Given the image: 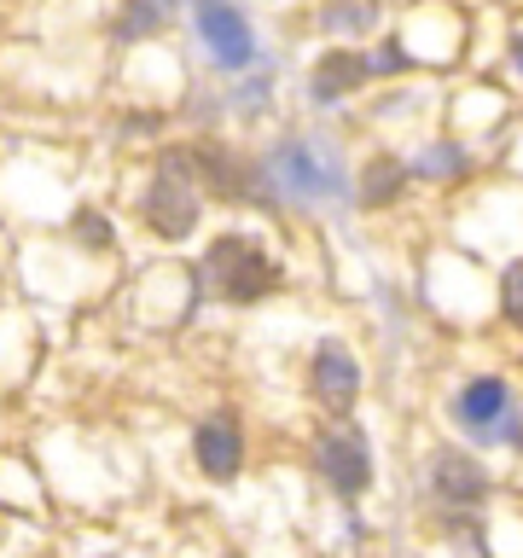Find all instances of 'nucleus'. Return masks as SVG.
<instances>
[{"label":"nucleus","instance_id":"f257e3e1","mask_svg":"<svg viewBox=\"0 0 523 558\" xmlns=\"http://www.w3.org/2000/svg\"><path fill=\"white\" fill-rule=\"evenodd\" d=\"M262 186H268L273 198L308 209V216L355 198V174H349L343 146L331 134H308V129L279 134L273 146L262 151Z\"/></svg>","mask_w":523,"mask_h":558},{"label":"nucleus","instance_id":"f03ea898","mask_svg":"<svg viewBox=\"0 0 523 558\" xmlns=\"http://www.w3.org/2000/svg\"><path fill=\"white\" fill-rule=\"evenodd\" d=\"M448 418L465 436V448H523V401L506 373H471L448 396Z\"/></svg>","mask_w":523,"mask_h":558},{"label":"nucleus","instance_id":"7ed1b4c3","mask_svg":"<svg viewBox=\"0 0 523 558\" xmlns=\"http://www.w3.org/2000/svg\"><path fill=\"white\" fill-rule=\"evenodd\" d=\"M198 286L233 308H251L279 291V262L256 233H216L198 256Z\"/></svg>","mask_w":523,"mask_h":558},{"label":"nucleus","instance_id":"20e7f679","mask_svg":"<svg viewBox=\"0 0 523 558\" xmlns=\"http://www.w3.org/2000/svg\"><path fill=\"white\" fill-rule=\"evenodd\" d=\"M139 216H146V227L163 244H181L198 233V216H204V186L198 174H192V157L186 146H174L157 157L151 181H146V198H139Z\"/></svg>","mask_w":523,"mask_h":558},{"label":"nucleus","instance_id":"39448f33","mask_svg":"<svg viewBox=\"0 0 523 558\" xmlns=\"http://www.w3.org/2000/svg\"><path fill=\"white\" fill-rule=\"evenodd\" d=\"M425 495L442 506V518L453 530H465L495 500V477H488L483 453H471L465 442H436L425 453Z\"/></svg>","mask_w":523,"mask_h":558},{"label":"nucleus","instance_id":"423d86ee","mask_svg":"<svg viewBox=\"0 0 523 558\" xmlns=\"http://www.w3.org/2000/svg\"><path fill=\"white\" fill-rule=\"evenodd\" d=\"M314 477H320L331 495L343 506L366 500V488H373V436H366L355 418H343V425H326L314 436Z\"/></svg>","mask_w":523,"mask_h":558},{"label":"nucleus","instance_id":"0eeeda50","mask_svg":"<svg viewBox=\"0 0 523 558\" xmlns=\"http://www.w3.org/2000/svg\"><path fill=\"white\" fill-rule=\"evenodd\" d=\"M361 390H366V373H361L355 349H349L343 338H320V343H314V355H308V396H314V408H320V413H331V425L355 418Z\"/></svg>","mask_w":523,"mask_h":558},{"label":"nucleus","instance_id":"6e6552de","mask_svg":"<svg viewBox=\"0 0 523 558\" xmlns=\"http://www.w3.org/2000/svg\"><path fill=\"white\" fill-rule=\"evenodd\" d=\"M186 157H192L198 186H204L216 204H256L262 163H251L239 146H227V140H198V146H186Z\"/></svg>","mask_w":523,"mask_h":558},{"label":"nucleus","instance_id":"1a4fd4ad","mask_svg":"<svg viewBox=\"0 0 523 558\" xmlns=\"http://www.w3.org/2000/svg\"><path fill=\"white\" fill-rule=\"evenodd\" d=\"M192 29L209 47V59L221 70H251L256 64V29L239 7H198L192 12Z\"/></svg>","mask_w":523,"mask_h":558},{"label":"nucleus","instance_id":"9d476101","mask_svg":"<svg viewBox=\"0 0 523 558\" xmlns=\"http://www.w3.org/2000/svg\"><path fill=\"white\" fill-rule=\"evenodd\" d=\"M192 460L209 483H233L244 471V430L233 413H204L192 425Z\"/></svg>","mask_w":523,"mask_h":558},{"label":"nucleus","instance_id":"9b49d317","mask_svg":"<svg viewBox=\"0 0 523 558\" xmlns=\"http://www.w3.org/2000/svg\"><path fill=\"white\" fill-rule=\"evenodd\" d=\"M366 82H373V59H366L361 47L338 41V47H326L320 59H314V70H308V99H314V105H343V99H355Z\"/></svg>","mask_w":523,"mask_h":558},{"label":"nucleus","instance_id":"f8f14e48","mask_svg":"<svg viewBox=\"0 0 523 558\" xmlns=\"http://www.w3.org/2000/svg\"><path fill=\"white\" fill-rule=\"evenodd\" d=\"M408 186H413L408 157H396L390 146H378V151H366L361 169H355V209L378 216V209H390V204L408 198Z\"/></svg>","mask_w":523,"mask_h":558},{"label":"nucleus","instance_id":"ddd939ff","mask_svg":"<svg viewBox=\"0 0 523 558\" xmlns=\"http://www.w3.org/2000/svg\"><path fill=\"white\" fill-rule=\"evenodd\" d=\"M408 169H413V181L453 186V181H465V174H471V151H465V140L436 134V140H425V146L408 157Z\"/></svg>","mask_w":523,"mask_h":558},{"label":"nucleus","instance_id":"4468645a","mask_svg":"<svg viewBox=\"0 0 523 558\" xmlns=\"http://www.w3.org/2000/svg\"><path fill=\"white\" fill-rule=\"evenodd\" d=\"M495 308H500V320L523 331V256H512L500 268V286H495Z\"/></svg>","mask_w":523,"mask_h":558},{"label":"nucleus","instance_id":"2eb2a0df","mask_svg":"<svg viewBox=\"0 0 523 558\" xmlns=\"http://www.w3.org/2000/svg\"><path fill=\"white\" fill-rule=\"evenodd\" d=\"M366 59H373V76H408V70H413V52H408V41H401V35H384V41L366 52Z\"/></svg>","mask_w":523,"mask_h":558},{"label":"nucleus","instance_id":"dca6fc26","mask_svg":"<svg viewBox=\"0 0 523 558\" xmlns=\"http://www.w3.org/2000/svg\"><path fill=\"white\" fill-rule=\"evenodd\" d=\"M320 24H326V29H338V35H361V29H373V24H378V7H326Z\"/></svg>","mask_w":523,"mask_h":558},{"label":"nucleus","instance_id":"f3484780","mask_svg":"<svg viewBox=\"0 0 523 558\" xmlns=\"http://www.w3.org/2000/svg\"><path fill=\"white\" fill-rule=\"evenodd\" d=\"M70 233H76L82 251H94V256L111 251V227H105V216H94V209H82V216L70 221Z\"/></svg>","mask_w":523,"mask_h":558},{"label":"nucleus","instance_id":"a211bd4d","mask_svg":"<svg viewBox=\"0 0 523 558\" xmlns=\"http://www.w3.org/2000/svg\"><path fill=\"white\" fill-rule=\"evenodd\" d=\"M506 64H512V76H518V87H523V17L512 24V35H506Z\"/></svg>","mask_w":523,"mask_h":558}]
</instances>
